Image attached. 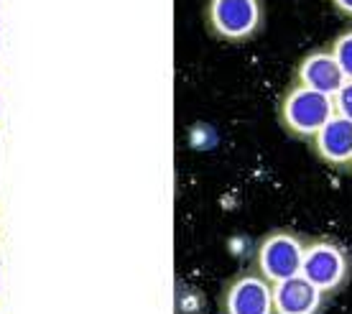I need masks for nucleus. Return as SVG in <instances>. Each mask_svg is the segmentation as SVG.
Returning <instances> with one entry per match:
<instances>
[{
	"instance_id": "obj_1",
	"label": "nucleus",
	"mask_w": 352,
	"mask_h": 314,
	"mask_svg": "<svg viewBox=\"0 0 352 314\" xmlns=\"http://www.w3.org/2000/svg\"><path fill=\"white\" fill-rule=\"evenodd\" d=\"M335 97L296 85L281 100V123L301 138H314L322 125L335 115Z\"/></svg>"
},
{
	"instance_id": "obj_11",
	"label": "nucleus",
	"mask_w": 352,
	"mask_h": 314,
	"mask_svg": "<svg viewBox=\"0 0 352 314\" xmlns=\"http://www.w3.org/2000/svg\"><path fill=\"white\" fill-rule=\"evenodd\" d=\"M332 6H335L342 16H347V18H352V0H332Z\"/></svg>"
},
{
	"instance_id": "obj_12",
	"label": "nucleus",
	"mask_w": 352,
	"mask_h": 314,
	"mask_svg": "<svg viewBox=\"0 0 352 314\" xmlns=\"http://www.w3.org/2000/svg\"><path fill=\"white\" fill-rule=\"evenodd\" d=\"M350 169H352V161H350Z\"/></svg>"
},
{
	"instance_id": "obj_4",
	"label": "nucleus",
	"mask_w": 352,
	"mask_h": 314,
	"mask_svg": "<svg viewBox=\"0 0 352 314\" xmlns=\"http://www.w3.org/2000/svg\"><path fill=\"white\" fill-rule=\"evenodd\" d=\"M301 261H304V243L286 230L265 236L258 245V271L271 284L301 273Z\"/></svg>"
},
{
	"instance_id": "obj_2",
	"label": "nucleus",
	"mask_w": 352,
	"mask_h": 314,
	"mask_svg": "<svg viewBox=\"0 0 352 314\" xmlns=\"http://www.w3.org/2000/svg\"><path fill=\"white\" fill-rule=\"evenodd\" d=\"M207 23L225 41H248L263 26L261 0H210Z\"/></svg>"
},
{
	"instance_id": "obj_8",
	"label": "nucleus",
	"mask_w": 352,
	"mask_h": 314,
	"mask_svg": "<svg viewBox=\"0 0 352 314\" xmlns=\"http://www.w3.org/2000/svg\"><path fill=\"white\" fill-rule=\"evenodd\" d=\"M314 149L319 158L332 166H342L352 161V121L335 113L314 136Z\"/></svg>"
},
{
	"instance_id": "obj_10",
	"label": "nucleus",
	"mask_w": 352,
	"mask_h": 314,
	"mask_svg": "<svg viewBox=\"0 0 352 314\" xmlns=\"http://www.w3.org/2000/svg\"><path fill=\"white\" fill-rule=\"evenodd\" d=\"M335 110L352 121V79H347L335 95Z\"/></svg>"
},
{
	"instance_id": "obj_9",
	"label": "nucleus",
	"mask_w": 352,
	"mask_h": 314,
	"mask_svg": "<svg viewBox=\"0 0 352 314\" xmlns=\"http://www.w3.org/2000/svg\"><path fill=\"white\" fill-rule=\"evenodd\" d=\"M329 52L335 54V59L344 77L352 79V28H347V31H342V34L337 36Z\"/></svg>"
},
{
	"instance_id": "obj_7",
	"label": "nucleus",
	"mask_w": 352,
	"mask_h": 314,
	"mask_svg": "<svg viewBox=\"0 0 352 314\" xmlns=\"http://www.w3.org/2000/svg\"><path fill=\"white\" fill-rule=\"evenodd\" d=\"M347 77L342 74L332 52H311L299 61V85L335 97Z\"/></svg>"
},
{
	"instance_id": "obj_5",
	"label": "nucleus",
	"mask_w": 352,
	"mask_h": 314,
	"mask_svg": "<svg viewBox=\"0 0 352 314\" xmlns=\"http://www.w3.org/2000/svg\"><path fill=\"white\" fill-rule=\"evenodd\" d=\"M225 314H273V284L261 273H248L230 284Z\"/></svg>"
},
{
	"instance_id": "obj_6",
	"label": "nucleus",
	"mask_w": 352,
	"mask_h": 314,
	"mask_svg": "<svg viewBox=\"0 0 352 314\" xmlns=\"http://www.w3.org/2000/svg\"><path fill=\"white\" fill-rule=\"evenodd\" d=\"M322 304L324 291L301 273L273 284V314H319Z\"/></svg>"
},
{
	"instance_id": "obj_3",
	"label": "nucleus",
	"mask_w": 352,
	"mask_h": 314,
	"mask_svg": "<svg viewBox=\"0 0 352 314\" xmlns=\"http://www.w3.org/2000/svg\"><path fill=\"white\" fill-rule=\"evenodd\" d=\"M301 276H307L319 291H337L350 276V255L340 243L314 240L304 248Z\"/></svg>"
}]
</instances>
